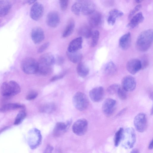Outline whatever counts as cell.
Segmentation results:
<instances>
[{"label":"cell","instance_id":"cell-23","mask_svg":"<svg viewBox=\"0 0 153 153\" xmlns=\"http://www.w3.org/2000/svg\"><path fill=\"white\" fill-rule=\"evenodd\" d=\"M82 39L81 37L76 38L73 40L69 44L68 51L74 52L78 51L82 48Z\"/></svg>","mask_w":153,"mask_h":153},{"label":"cell","instance_id":"cell-5","mask_svg":"<svg viewBox=\"0 0 153 153\" xmlns=\"http://www.w3.org/2000/svg\"><path fill=\"white\" fill-rule=\"evenodd\" d=\"M73 103L75 108L79 111L86 109L89 105V101L86 95L81 92H77L73 96Z\"/></svg>","mask_w":153,"mask_h":153},{"label":"cell","instance_id":"cell-26","mask_svg":"<svg viewBox=\"0 0 153 153\" xmlns=\"http://www.w3.org/2000/svg\"><path fill=\"white\" fill-rule=\"evenodd\" d=\"M66 54L69 60L74 63H79L80 62L82 58V54L78 51L74 52L67 51Z\"/></svg>","mask_w":153,"mask_h":153},{"label":"cell","instance_id":"cell-1","mask_svg":"<svg viewBox=\"0 0 153 153\" xmlns=\"http://www.w3.org/2000/svg\"><path fill=\"white\" fill-rule=\"evenodd\" d=\"M153 38L152 29H148L143 31L137 39L136 42L137 48L141 52L147 51L152 44Z\"/></svg>","mask_w":153,"mask_h":153},{"label":"cell","instance_id":"cell-12","mask_svg":"<svg viewBox=\"0 0 153 153\" xmlns=\"http://www.w3.org/2000/svg\"><path fill=\"white\" fill-rule=\"evenodd\" d=\"M116 106V101L113 99L108 98L103 102L102 110L103 113L107 116L111 115L114 112Z\"/></svg>","mask_w":153,"mask_h":153},{"label":"cell","instance_id":"cell-30","mask_svg":"<svg viewBox=\"0 0 153 153\" xmlns=\"http://www.w3.org/2000/svg\"><path fill=\"white\" fill-rule=\"evenodd\" d=\"M74 27V21L73 19L70 20L62 33V37L65 38L70 36L73 33Z\"/></svg>","mask_w":153,"mask_h":153},{"label":"cell","instance_id":"cell-27","mask_svg":"<svg viewBox=\"0 0 153 153\" xmlns=\"http://www.w3.org/2000/svg\"><path fill=\"white\" fill-rule=\"evenodd\" d=\"M76 71L78 75L82 77L86 76L89 72V69L88 66L84 63L81 62L77 65Z\"/></svg>","mask_w":153,"mask_h":153},{"label":"cell","instance_id":"cell-38","mask_svg":"<svg viewBox=\"0 0 153 153\" xmlns=\"http://www.w3.org/2000/svg\"><path fill=\"white\" fill-rule=\"evenodd\" d=\"M38 95V93L33 91H30L27 94L26 97V100H34L36 98Z\"/></svg>","mask_w":153,"mask_h":153},{"label":"cell","instance_id":"cell-18","mask_svg":"<svg viewBox=\"0 0 153 153\" xmlns=\"http://www.w3.org/2000/svg\"><path fill=\"white\" fill-rule=\"evenodd\" d=\"M60 22V17L58 13L55 11H51L48 14L46 22L48 26L54 28L57 27Z\"/></svg>","mask_w":153,"mask_h":153},{"label":"cell","instance_id":"cell-15","mask_svg":"<svg viewBox=\"0 0 153 153\" xmlns=\"http://www.w3.org/2000/svg\"><path fill=\"white\" fill-rule=\"evenodd\" d=\"M126 68L130 74H134L142 69L141 61L138 59H132L127 62Z\"/></svg>","mask_w":153,"mask_h":153},{"label":"cell","instance_id":"cell-11","mask_svg":"<svg viewBox=\"0 0 153 153\" xmlns=\"http://www.w3.org/2000/svg\"><path fill=\"white\" fill-rule=\"evenodd\" d=\"M72 121V120L70 119L65 123H57L53 130V134L54 137H59L64 134L69 128Z\"/></svg>","mask_w":153,"mask_h":153},{"label":"cell","instance_id":"cell-16","mask_svg":"<svg viewBox=\"0 0 153 153\" xmlns=\"http://www.w3.org/2000/svg\"><path fill=\"white\" fill-rule=\"evenodd\" d=\"M31 37L35 44H38L41 43L45 38L44 33L42 29L39 27L33 28L31 31Z\"/></svg>","mask_w":153,"mask_h":153},{"label":"cell","instance_id":"cell-31","mask_svg":"<svg viewBox=\"0 0 153 153\" xmlns=\"http://www.w3.org/2000/svg\"><path fill=\"white\" fill-rule=\"evenodd\" d=\"M117 71V67L112 61L107 63L105 65L104 71L105 73L108 75H112L114 74Z\"/></svg>","mask_w":153,"mask_h":153},{"label":"cell","instance_id":"cell-22","mask_svg":"<svg viewBox=\"0 0 153 153\" xmlns=\"http://www.w3.org/2000/svg\"><path fill=\"white\" fill-rule=\"evenodd\" d=\"M144 19V17L142 13L139 12L131 17L126 27L130 28H134L142 22Z\"/></svg>","mask_w":153,"mask_h":153},{"label":"cell","instance_id":"cell-17","mask_svg":"<svg viewBox=\"0 0 153 153\" xmlns=\"http://www.w3.org/2000/svg\"><path fill=\"white\" fill-rule=\"evenodd\" d=\"M81 13L85 15H90L95 11L96 7L92 1L89 0L81 1Z\"/></svg>","mask_w":153,"mask_h":153},{"label":"cell","instance_id":"cell-46","mask_svg":"<svg viewBox=\"0 0 153 153\" xmlns=\"http://www.w3.org/2000/svg\"><path fill=\"white\" fill-rule=\"evenodd\" d=\"M130 153H139V151L137 149H134L132 150Z\"/></svg>","mask_w":153,"mask_h":153},{"label":"cell","instance_id":"cell-48","mask_svg":"<svg viewBox=\"0 0 153 153\" xmlns=\"http://www.w3.org/2000/svg\"><path fill=\"white\" fill-rule=\"evenodd\" d=\"M135 1L136 3H139L141 2L142 1L140 0H135Z\"/></svg>","mask_w":153,"mask_h":153},{"label":"cell","instance_id":"cell-49","mask_svg":"<svg viewBox=\"0 0 153 153\" xmlns=\"http://www.w3.org/2000/svg\"><path fill=\"white\" fill-rule=\"evenodd\" d=\"M150 114L151 115H152L153 114V107H152L151 109V110Z\"/></svg>","mask_w":153,"mask_h":153},{"label":"cell","instance_id":"cell-42","mask_svg":"<svg viewBox=\"0 0 153 153\" xmlns=\"http://www.w3.org/2000/svg\"><path fill=\"white\" fill-rule=\"evenodd\" d=\"M141 62L142 65V68L143 69L145 68L148 65V61L146 58H143L142 60V61H141Z\"/></svg>","mask_w":153,"mask_h":153},{"label":"cell","instance_id":"cell-14","mask_svg":"<svg viewBox=\"0 0 153 153\" xmlns=\"http://www.w3.org/2000/svg\"><path fill=\"white\" fill-rule=\"evenodd\" d=\"M121 83L122 87L127 92L134 90L136 85L134 78L129 75L124 77L122 80Z\"/></svg>","mask_w":153,"mask_h":153},{"label":"cell","instance_id":"cell-9","mask_svg":"<svg viewBox=\"0 0 153 153\" xmlns=\"http://www.w3.org/2000/svg\"><path fill=\"white\" fill-rule=\"evenodd\" d=\"M88 126L87 120L85 119H80L76 121L72 126L73 132L79 136L84 135L86 133Z\"/></svg>","mask_w":153,"mask_h":153},{"label":"cell","instance_id":"cell-34","mask_svg":"<svg viewBox=\"0 0 153 153\" xmlns=\"http://www.w3.org/2000/svg\"><path fill=\"white\" fill-rule=\"evenodd\" d=\"M81 1H79L75 2L71 7L72 12L75 15H79L81 13Z\"/></svg>","mask_w":153,"mask_h":153},{"label":"cell","instance_id":"cell-35","mask_svg":"<svg viewBox=\"0 0 153 153\" xmlns=\"http://www.w3.org/2000/svg\"><path fill=\"white\" fill-rule=\"evenodd\" d=\"M100 33L98 30H96L93 32L91 36V45L92 47H95L97 44L99 38Z\"/></svg>","mask_w":153,"mask_h":153},{"label":"cell","instance_id":"cell-41","mask_svg":"<svg viewBox=\"0 0 153 153\" xmlns=\"http://www.w3.org/2000/svg\"><path fill=\"white\" fill-rule=\"evenodd\" d=\"M49 45V42H46L41 45L38 49V52L39 53H42L45 51Z\"/></svg>","mask_w":153,"mask_h":153},{"label":"cell","instance_id":"cell-24","mask_svg":"<svg viewBox=\"0 0 153 153\" xmlns=\"http://www.w3.org/2000/svg\"><path fill=\"white\" fill-rule=\"evenodd\" d=\"M11 7V4L8 0H0V16L6 15L9 12Z\"/></svg>","mask_w":153,"mask_h":153},{"label":"cell","instance_id":"cell-2","mask_svg":"<svg viewBox=\"0 0 153 153\" xmlns=\"http://www.w3.org/2000/svg\"><path fill=\"white\" fill-rule=\"evenodd\" d=\"M55 62V58L51 53H47L43 54L38 62V72L42 75H47L50 72L51 67Z\"/></svg>","mask_w":153,"mask_h":153},{"label":"cell","instance_id":"cell-29","mask_svg":"<svg viewBox=\"0 0 153 153\" xmlns=\"http://www.w3.org/2000/svg\"><path fill=\"white\" fill-rule=\"evenodd\" d=\"M56 109V105L53 103H48L41 105L39 108L40 112L45 113H51Z\"/></svg>","mask_w":153,"mask_h":153},{"label":"cell","instance_id":"cell-45","mask_svg":"<svg viewBox=\"0 0 153 153\" xmlns=\"http://www.w3.org/2000/svg\"><path fill=\"white\" fill-rule=\"evenodd\" d=\"M148 148L150 150H151L153 149V140L150 142L149 144Z\"/></svg>","mask_w":153,"mask_h":153},{"label":"cell","instance_id":"cell-8","mask_svg":"<svg viewBox=\"0 0 153 153\" xmlns=\"http://www.w3.org/2000/svg\"><path fill=\"white\" fill-rule=\"evenodd\" d=\"M134 123L135 127L139 132H144L147 127V120L146 114L143 113L138 114L135 117Z\"/></svg>","mask_w":153,"mask_h":153},{"label":"cell","instance_id":"cell-50","mask_svg":"<svg viewBox=\"0 0 153 153\" xmlns=\"http://www.w3.org/2000/svg\"><path fill=\"white\" fill-rule=\"evenodd\" d=\"M0 23H1V21H0Z\"/></svg>","mask_w":153,"mask_h":153},{"label":"cell","instance_id":"cell-21","mask_svg":"<svg viewBox=\"0 0 153 153\" xmlns=\"http://www.w3.org/2000/svg\"><path fill=\"white\" fill-rule=\"evenodd\" d=\"M131 42V33L128 32L120 38L119 44L120 48L123 50H127L130 47Z\"/></svg>","mask_w":153,"mask_h":153},{"label":"cell","instance_id":"cell-37","mask_svg":"<svg viewBox=\"0 0 153 153\" xmlns=\"http://www.w3.org/2000/svg\"><path fill=\"white\" fill-rule=\"evenodd\" d=\"M119 98L122 100H126L128 97V92L122 87L119 88L117 93Z\"/></svg>","mask_w":153,"mask_h":153},{"label":"cell","instance_id":"cell-6","mask_svg":"<svg viewBox=\"0 0 153 153\" xmlns=\"http://www.w3.org/2000/svg\"><path fill=\"white\" fill-rule=\"evenodd\" d=\"M21 68L24 72L26 74H35L38 72V62L31 57L25 58L22 62Z\"/></svg>","mask_w":153,"mask_h":153},{"label":"cell","instance_id":"cell-4","mask_svg":"<svg viewBox=\"0 0 153 153\" xmlns=\"http://www.w3.org/2000/svg\"><path fill=\"white\" fill-rule=\"evenodd\" d=\"M136 140L134 130L132 127H128L123 130L121 141L122 146L126 149H130L134 146Z\"/></svg>","mask_w":153,"mask_h":153},{"label":"cell","instance_id":"cell-28","mask_svg":"<svg viewBox=\"0 0 153 153\" xmlns=\"http://www.w3.org/2000/svg\"><path fill=\"white\" fill-rule=\"evenodd\" d=\"M78 34L86 38L91 37L93 32L90 27L87 25L81 26L78 30Z\"/></svg>","mask_w":153,"mask_h":153},{"label":"cell","instance_id":"cell-47","mask_svg":"<svg viewBox=\"0 0 153 153\" xmlns=\"http://www.w3.org/2000/svg\"><path fill=\"white\" fill-rule=\"evenodd\" d=\"M36 1L35 0H28L27 1V3L28 4H30L35 3Z\"/></svg>","mask_w":153,"mask_h":153},{"label":"cell","instance_id":"cell-36","mask_svg":"<svg viewBox=\"0 0 153 153\" xmlns=\"http://www.w3.org/2000/svg\"><path fill=\"white\" fill-rule=\"evenodd\" d=\"M120 85L117 84H114L111 85L107 89V92L109 94L112 95L117 93Z\"/></svg>","mask_w":153,"mask_h":153},{"label":"cell","instance_id":"cell-13","mask_svg":"<svg viewBox=\"0 0 153 153\" xmlns=\"http://www.w3.org/2000/svg\"><path fill=\"white\" fill-rule=\"evenodd\" d=\"M89 95L90 99L93 102H100L104 98V88L101 86L95 87L90 91Z\"/></svg>","mask_w":153,"mask_h":153},{"label":"cell","instance_id":"cell-39","mask_svg":"<svg viewBox=\"0 0 153 153\" xmlns=\"http://www.w3.org/2000/svg\"><path fill=\"white\" fill-rule=\"evenodd\" d=\"M141 5L140 4L136 6L130 12L128 16V19H130L138 12L141 7Z\"/></svg>","mask_w":153,"mask_h":153},{"label":"cell","instance_id":"cell-40","mask_svg":"<svg viewBox=\"0 0 153 153\" xmlns=\"http://www.w3.org/2000/svg\"><path fill=\"white\" fill-rule=\"evenodd\" d=\"M60 7L62 11H65L67 9L69 3L68 0H60L59 1Z\"/></svg>","mask_w":153,"mask_h":153},{"label":"cell","instance_id":"cell-7","mask_svg":"<svg viewBox=\"0 0 153 153\" xmlns=\"http://www.w3.org/2000/svg\"><path fill=\"white\" fill-rule=\"evenodd\" d=\"M42 140V136L40 130L36 128L31 129L29 132L28 143L31 149L37 148L41 144Z\"/></svg>","mask_w":153,"mask_h":153},{"label":"cell","instance_id":"cell-20","mask_svg":"<svg viewBox=\"0 0 153 153\" xmlns=\"http://www.w3.org/2000/svg\"><path fill=\"white\" fill-rule=\"evenodd\" d=\"M123 15V13L121 11L116 9H113L109 12L107 22L109 25H113L115 24L116 19Z\"/></svg>","mask_w":153,"mask_h":153},{"label":"cell","instance_id":"cell-43","mask_svg":"<svg viewBox=\"0 0 153 153\" xmlns=\"http://www.w3.org/2000/svg\"><path fill=\"white\" fill-rule=\"evenodd\" d=\"M53 149V147L51 145L48 144L46 146L43 153H52Z\"/></svg>","mask_w":153,"mask_h":153},{"label":"cell","instance_id":"cell-19","mask_svg":"<svg viewBox=\"0 0 153 153\" xmlns=\"http://www.w3.org/2000/svg\"><path fill=\"white\" fill-rule=\"evenodd\" d=\"M89 15L88 23L90 27H95L99 26L102 22L101 14L99 12L94 11Z\"/></svg>","mask_w":153,"mask_h":153},{"label":"cell","instance_id":"cell-25","mask_svg":"<svg viewBox=\"0 0 153 153\" xmlns=\"http://www.w3.org/2000/svg\"><path fill=\"white\" fill-rule=\"evenodd\" d=\"M24 105L17 103H9L2 105L0 108V111L4 112L8 111L24 108Z\"/></svg>","mask_w":153,"mask_h":153},{"label":"cell","instance_id":"cell-10","mask_svg":"<svg viewBox=\"0 0 153 153\" xmlns=\"http://www.w3.org/2000/svg\"><path fill=\"white\" fill-rule=\"evenodd\" d=\"M44 11L43 5L40 3L36 2L31 8L30 13V17L35 21H38L42 17Z\"/></svg>","mask_w":153,"mask_h":153},{"label":"cell","instance_id":"cell-44","mask_svg":"<svg viewBox=\"0 0 153 153\" xmlns=\"http://www.w3.org/2000/svg\"><path fill=\"white\" fill-rule=\"evenodd\" d=\"M63 77V75H58L52 77L51 79V82H53L56 80L58 79H60Z\"/></svg>","mask_w":153,"mask_h":153},{"label":"cell","instance_id":"cell-3","mask_svg":"<svg viewBox=\"0 0 153 153\" xmlns=\"http://www.w3.org/2000/svg\"><path fill=\"white\" fill-rule=\"evenodd\" d=\"M20 91V87L19 84L13 80L3 82L0 88L1 94L4 97L16 95L19 93Z\"/></svg>","mask_w":153,"mask_h":153},{"label":"cell","instance_id":"cell-32","mask_svg":"<svg viewBox=\"0 0 153 153\" xmlns=\"http://www.w3.org/2000/svg\"><path fill=\"white\" fill-rule=\"evenodd\" d=\"M123 129L120 128L115 134L114 138V146H118L121 142L123 137Z\"/></svg>","mask_w":153,"mask_h":153},{"label":"cell","instance_id":"cell-33","mask_svg":"<svg viewBox=\"0 0 153 153\" xmlns=\"http://www.w3.org/2000/svg\"><path fill=\"white\" fill-rule=\"evenodd\" d=\"M26 116V113L25 110L20 111L17 114L14 121L15 125H18L20 124Z\"/></svg>","mask_w":153,"mask_h":153}]
</instances>
